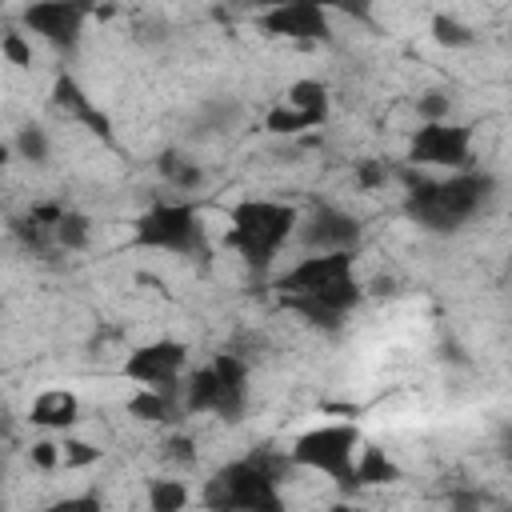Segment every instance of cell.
Listing matches in <instances>:
<instances>
[{
    "mask_svg": "<svg viewBox=\"0 0 512 512\" xmlns=\"http://www.w3.org/2000/svg\"><path fill=\"white\" fill-rule=\"evenodd\" d=\"M176 400H180V412H188V416L212 412L220 420H240V412L248 404V364L236 352H220L204 368H192V376L180 384Z\"/></svg>",
    "mask_w": 512,
    "mask_h": 512,
    "instance_id": "3",
    "label": "cell"
},
{
    "mask_svg": "<svg viewBox=\"0 0 512 512\" xmlns=\"http://www.w3.org/2000/svg\"><path fill=\"white\" fill-rule=\"evenodd\" d=\"M128 412L132 416H140V420H180V400L176 396H168V392H152V388H140V392H132V400H128Z\"/></svg>",
    "mask_w": 512,
    "mask_h": 512,
    "instance_id": "15",
    "label": "cell"
},
{
    "mask_svg": "<svg viewBox=\"0 0 512 512\" xmlns=\"http://www.w3.org/2000/svg\"><path fill=\"white\" fill-rule=\"evenodd\" d=\"M352 480H356V488H360V484H392V480H400V468H396V460H392L384 448L364 444V448H356Z\"/></svg>",
    "mask_w": 512,
    "mask_h": 512,
    "instance_id": "14",
    "label": "cell"
},
{
    "mask_svg": "<svg viewBox=\"0 0 512 512\" xmlns=\"http://www.w3.org/2000/svg\"><path fill=\"white\" fill-rule=\"evenodd\" d=\"M284 308L300 312L316 328H340V320L356 308L360 284L352 272V252H324V256H300L280 280Z\"/></svg>",
    "mask_w": 512,
    "mask_h": 512,
    "instance_id": "1",
    "label": "cell"
},
{
    "mask_svg": "<svg viewBox=\"0 0 512 512\" xmlns=\"http://www.w3.org/2000/svg\"><path fill=\"white\" fill-rule=\"evenodd\" d=\"M28 460H32L36 468L52 472V468H60V444H56V440H36L32 452H28Z\"/></svg>",
    "mask_w": 512,
    "mask_h": 512,
    "instance_id": "26",
    "label": "cell"
},
{
    "mask_svg": "<svg viewBox=\"0 0 512 512\" xmlns=\"http://www.w3.org/2000/svg\"><path fill=\"white\" fill-rule=\"evenodd\" d=\"M264 124H268V132H276V136H292V132H300V128H312V120H308L304 112H296V108H288V104H280V108H272Z\"/></svg>",
    "mask_w": 512,
    "mask_h": 512,
    "instance_id": "22",
    "label": "cell"
},
{
    "mask_svg": "<svg viewBox=\"0 0 512 512\" xmlns=\"http://www.w3.org/2000/svg\"><path fill=\"white\" fill-rule=\"evenodd\" d=\"M40 512H100V500L96 496H64V500H56Z\"/></svg>",
    "mask_w": 512,
    "mask_h": 512,
    "instance_id": "28",
    "label": "cell"
},
{
    "mask_svg": "<svg viewBox=\"0 0 512 512\" xmlns=\"http://www.w3.org/2000/svg\"><path fill=\"white\" fill-rule=\"evenodd\" d=\"M16 152H20V160H28V164H44L48 152H52V144H48L44 128L28 124V128H20V136H16Z\"/></svg>",
    "mask_w": 512,
    "mask_h": 512,
    "instance_id": "21",
    "label": "cell"
},
{
    "mask_svg": "<svg viewBox=\"0 0 512 512\" xmlns=\"http://www.w3.org/2000/svg\"><path fill=\"white\" fill-rule=\"evenodd\" d=\"M496 180L488 172H456L448 180H416L408 188V216L432 232H456L492 200Z\"/></svg>",
    "mask_w": 512,
    "mask_h": 512,
    "instance_id": "2",
    "label": "cell"
},
{
    "mask_svg": "<svg viewBox=\"0 0 512 512\" xmlns=\"http://www.w3.org/2000/svg\"><path fill=\"white\" fill-rule=\"evenodd\" d=\"M356 180H360L364 192H372V188H380V184L388 180V168H384L380 160H360V164H356Z\"/></svg>",
    "mask_w": 512,
    "mask_h": 512,
    "instance_id": "27",
    "label": "cell"
},
{
    "mask_svg": "<svg viewBox=\"0 0 512 512\" xmlns=\"http://www.w3.org/2000/svg\"><path fill=\"white\" fill-rule=\"evenodd\" d=\"M432 36L440 40V44H448V48H468V44H476V32L468 28V24H460L456 16H436L432 20Z\"/></svg>",
    "mask_w": 512,
    "mask_h": 512,
    "instance_id": "20",
    "label": "cell"
},
{
    "mask_svg": "<svg viewBox=\"0 0 512 512\" xmlns=\"http://www.w3.org/2000/svg\"><path fill=\"white\" fill-rule=\"evenodd\" d=\"M148 508L152 512H184L188 508V488L180 480H152L148 484Z\"/></svg>",
    "mask_w": 512,
    "mask_h": 512,
    "instance_id": "18",
    "label": "cell"
},
{
    "mask_svg": "<svg viewBox=\"0 0 512 512\" xmlns=\"http://www.w3.org/2000/svg\"><path fill=\"white\" fill-rule=\"evenodd\" d=\"M0 52H4L12 64H32V44H28L20 32H4V36H0Z\"/></svg>",
    "mask_w": 512,
    "mask_h": 512,
    "instance_id": "25",
    "label": "cell"
},
{
    "mask_svg": "<svg viewBox=\"0 0 512 512\" xmlns=\"http://www.w3.org/2000/svg\"><path fill=\"white\" fill-rule=\"evenodd\" d=\"M204 508L208 512H288L280 496V480H272L248 456L216 468L212 480H204Z\"/></svg>",
    "mask_w": 512,
    "mask_h": 512,
    "instance_id": "5",
    "label": "cell"
},
{
    "mask_svg": "<svg viewBox=\"0 0 512 512\" xmlns=\"http://www.w3.org/2000/svg\"><path fill=\"white\" fill-rule=\"evenodd\" d=\"M132 240L140 248H156V252H196L200 248V216L184 200H160L136 220Z\"/></svg>",
    "mask_w": 512,
    "mask_h": 512,
    "instance_id": "7",
    "label": "cell"
},
{
    "mask_svg": "<svg viewBox=\"0 0 512 512\" xmlns=\"http://www.w3.org/2000/svg\"><path fill=\"white\" fill-rule=\"evenodd\" d=\"M20 16H24V24H28L36 36H44L48 44H56V48H72V44L80 40L84 20L92 16V8H88V4L52 0V4H28Z\"/></svg>",
    "mask_w": 512,
    "mask_h": 512,
    "instance_id": "11",
    "label": "cell"
},
{
    "mask_svg": "<svg viewBox=\"0 0 512 512\" xmlns=\"http://www.w3.org/2000/svg\"><path fill=\"white\" fill-rule=\"evenodd\" d=\"M416 112L424 116V124H444L448 112H452V96L448 92H424L416 100Z\"/></svg>",
    "mask_w": 512,
    "mask_h": 512,
    "instance_id": "23",
    "label": "cell"
},
{
    "mask_svg": "<svg viewBox=\"0 0 512 512\" xmlns=\"http://www.w3.org/2000/svg\"><path fill=\"white\" fill-rule=\"evenodd\" d=\"M468 152H472V132L448 120L416 128L408 144V160L424 168H468Z\"/></svg>",
    "mask_w": 512,
    "mask_h": 512,
    "instance_id": "10",
    "label": "cell"
},
{
    "mask_svg": "<svg viewBox=\"0 0 512 512\" xmlns=\"http://www.w3.org/2000/svg\"><path fill=\"white\" fill-rule=\"evenodd\" d=\"M356 448H360V432L352 424H324L304 432L292 448L288 460L300 468H312L328 480H336L340 488H356L352 480V464H356Z\"/></svg>",
    "mask_w": 512,
    "mask_h": 512,
    "instance_id": "6",
    "label": "cell"
},
{
    "mask_svg": "<svg viewBox=\"0 0 512 512\" xmlns=\"http://www.w3.org/2000/svg\"><path fill=\"white\" fill-rule=\"evenodd\" d=\"M288 108H296V112H304L312 124H320V120L328 116V88H324L320 80H296V84L288 88Z\"/></svg>",
    "mask_w": 512,
    "mask_h": 512,
    "instance_id": "16",
    "label": "cell"
},
{
    "mask_svg": "<svg viewBox=\"0 0 512 512\" xmlns=\"http://www.w3.org/2000/svg\"><path fill=\"white\" fill-rule=\"evenodd\" d=\"M308 256H324V252H352L360 244V220L336 204H312L292 232Z\"/></svg>",
    "mask_w": 512,
    "mask_h": 512,
    "instance_id": "8",
    "label": "cell"
},
{
    "mask_svg": "<svg viewBox=\"0 0 512 512\" xmlns=\"http://www.w3.org/2000/svg\"><path fill=\"white\" fill-rule=\"evenodd\" d=\"M300 212L292 204H276V200H244L232 208V232L228 244L256 268L264 272L276 252L284 248V240H292Z\"/></svg>",
    "mask_w": 512,
    "mask_h": 512,
    "instance_id": "4",
    "label": "cell"
},
{
    "mask_svg": "<svg viewBox=\"0 0 512 512\" xmlns=\"http://www.w3.org/2000/svg\"><path fill=\"white\" fill-rule=\"evenodd\" d=\"M164 448H168L164 456H172V460H184V464H188V460H196V444H192L188 436H172Z\"/></svg>",
    "mask_w": 512,
    "mask_h": 512,
    "instance_id": "29",
    "label": "cell"
},
{
    "mask_svg": "<svg viewBox=\"0 0 512 512\" xmlns=\"http://www.w3.org/2000/svg\"><path fill=\"white\" fill-rule=\"evenodd\" d=\"M8 156H12V148H8V144H0V168L8 164Z\"/></svg>",
    "mask_w": 512,
    "mask_h": 512,
    "instance_id": "30",
    "label": "cell"
},
{
    "mask_svg": "<svg viewBox=\"0 0 512 512\" xmlns=\"http://www.w3.org/2000/svg\"><path fill=\"white\" fill-rule=\"evenodd\" d=\"M76 416H80V400H76L72 392H64V388L40 392V396L32 400V412H28V420H32L36 428H72Z\"/></svg>",
    "mask_w": 512,
    "mask_h": 512,
    "instance_id": "13",
    "label": "cell"
},
{
    "mask_svg": "<svg viewBox=\"0 0 512 512\" xmlns=\"http://www.w3.org/2000/svg\"><path fill=\"white\" fill-rule=\"evenodd\" d=\"M100 460V448L84 444V440H64L60 444V464L64 468H84V464H96Z\"/></svg>",
    "mask_w": 512,
    "mask_h": 512,
    "instance_id": "24",
    "label": "cell"
},
{
    "mask_svg": "<svg viewBox=\"0 0 512 512\" xmlns=\"http://www.w3.org/2000/svg\"><path fill=\"white\" fill-rule=\"evenodd\" d=\"M328 512H360V508H352V504H332Z\"/></svg>",
    "mask_w": 512,
    "mask_h": 512,
    "instance_id": "31",
    "label": "cell"
},
{
    "mask_svg": "<svg viewBox=\"0 0 512 512\" xmlns=\"http://www.w3.org/2000/svg\"><path fill=\"white\" fill-rule=\"evenodd\" d=\"M184 364H188V348H184L180 340H156V344L136 348V352L124 360V376L136 380L140 388L176 396V392H180Z\"/></svg>",
    "mask_w": 512,
    "mask_h": 512,
    "instance_id": "9",
    "label": "cell"
},
{
    "mask_svg": "<svg viewBox=\"0 0 512 512\" xmlns=\"http://www.w3.org/2000/svg\"><path fill=\"white\" fill-rule=\"evenodd\" d=\"M260 24L272 36H288V40H324L328 36V12L320 4H280V8H268L260 16Z\"/></svg>",
    "mask_w": 512,
    "mask_h": 512,
    "instance_id": "12",
    "label": "cell"
},
{
    "mask_svg": "<svg viewBox=\"0 0 512 512\" xmlns=\"http://www.w3.org/2000/svg\"><path fill=\"white\" fill-rule=\"evenodd\" d=\"M160 176L172 184V188H196L200 180H204V172H200V164L196 160H188V156H180V152H164L160 156Z\"/></svg>",
    "mask_w": 512,
    "mask_h": 512,
    "instance_id": "17",
    "label": "cell"
},
{
    "mask_svg": "<svg viewBox=\"0 0 512 512\" xmlns=\"http://www.w3.org/2000/svg\"><path fill=\"white\" fill-rule=\"evenodd\" d=\"M88 236H92V220L84 212H68L64 208V216L56 224V248H84Z\"/></svg>",
    "mask_w": 512,
    "mask_h": 512,
    "instance_id": "19",
    "label": "cell"
}]
</instances>
